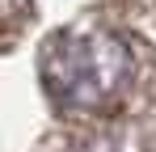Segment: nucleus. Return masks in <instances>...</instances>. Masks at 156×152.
Listing matches in <instances>:
<instances>
[{
    "label": "nucleus",
    "mask_w": 156,
    "mask_h": 152,
    "mask_svg": "<svg viewBox=\"0 0 156 152\" xmlns=\"http://www.w3.org/2000/svg\"><path fill=\"white\" fill-rule=\"evenodd\" d=\"M42 89L63 110L105 114L135 85V51L114 30H63L38 55Z\"/></svg>",
    "instance_id": "obj_1"
},
{
    "label": "nucleus",
    "mask_w": 156,
    "mask_h": 152,
    "mask_svg": "<svg viewBox=\"0 0 156 152\" xmlns=\"http://www.w3.org/2000/svg\"><path fill=\"white\" fill-rule=\"evenodd\" d=\"M30 17V0H0V34L17 30Z\"/></svg>",
    "instance_id": "obj_2"
}]
</instances>
